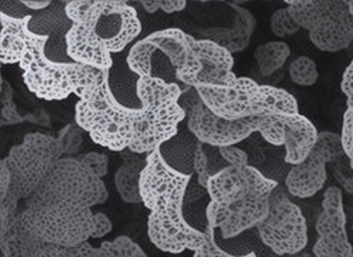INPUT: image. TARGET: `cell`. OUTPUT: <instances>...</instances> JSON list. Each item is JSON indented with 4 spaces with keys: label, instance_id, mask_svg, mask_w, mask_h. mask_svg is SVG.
<instances>
[{
    "label": "cell",
    "instance_id": "1",
    "mask_svg": "<svg viewBox=\"0 0 353 257\" xmlns=\"http://www.w3.org/2000/svg\"><path fill=\"white\" fill-rule=\"evenodd\" d=\"M32 16L16 17L0 12V62L23 72L26 88L42 101H63L70 94L82 97L101 82L106 72L79 63L54 62L46 54L48 34L33 32Z\"/></svg>",
    "mask_w": 353,
    "mask_h": 257
},
{
    "label": "cell",
    "instance_id": "2",
    "mask_svg": "<svg viewBox=\"0 0 353 257\" xmlns=\"http://www.w3.org/2000/svg\"><path fill=\"white\" fill-rule=\"evenodd\" d=\"M72 26L66 53L72 62L109 72L112 54L121 53L142 32L137 10L122 0H72L65 6Z\"/></svg>",
    "mask_w": 353,
    "mask_h": 257
},
{
    "label": "cell",
    "instance_id": "3",
    "mask_svg": "<svg viewBox=\"0 0 353 257\" xmlns=\"http://www.w3.org/2000/svg\"><path fill=\"white\" fill-rule=\"evenodd\" d=\"M163 53L174 68V76L190 89L226 86L236 82L233 56L208 39H194L179 28L153 32L137 41L129 50L126 63L139 77L152 74V59Z\"/></svg>",
    "mask_w": 353,
    "mask_h": 257
},
{
    "label": "cell",
    "instance_id": "4",
    "mask_svg": "<svg viewBox=\"0 0 353 257\" xmlns=\"http://www.w3.org/2000/svg\"><path fill=\"white\" fill-rule=\"evenodd\" d=\"M192 174L172 167L162 149L146 156L141 174L142 203L150 210L148 236L165 253L196 251L206 242V233L190 226L183 216V203Z\"/></svg>",
    "mask_w": 353,
    "mask_h": 257
},
{
    "label": "cell",
    "instance_id": "5",
    "mask_svg": "<svg viewBox=\"0 0 353 257\" xmlns=\"http://www.w3.org/2000/svg\"><path fill=\"white\" fill-rule=\"evenodd\" d=\"M139 109L122 105L113 94L109 72L88 90L74 107V121L93 143L112 152L129 149L139 125Z\"/></svg>",
    "mask_w": 353,
    "mask_h": 257
},
{
    "label": "cell",
    "instance_id": "6",
    "mask_svg": "<svg viewBox=\"0 0 353 257\" xmlns=\"http://www.w3.org/2000/svg\"><path fill=\"white\" fill-rule=\"evenodd\" d=\"M136 94L141 102L139 125L129 150L148 156L178 134L188 116L181 103L183 90L179 85L149 76L137 79Z\"/></svg>",
    "mask_w": 353,
    "mask_h": 257
},
{
    "label": "cell",
    "instance_id": "7",
    "mask_svg": "<svg viewBox=\"0 0 353 257\" xmlns=\"http://www.w3.org/2000/svg\"><path fill=\"white\" fill-rule=\"evenodd\" d=\"M194 90L205 106L225 121H241L272 113H299L296 97L288 90L259 85L245 76L238 77L232 85Z\"/></svg>",
    "mask_w": 353,
    "mask_h": 257
},
{
    "label": "cell",
    "instance_id": "8",
    "mask_svg": "<svg viewBox=\"0 0 353 257\" xmlns=\"http://www.w3.org/2000/svg\"><path fill=\"white\" fill-rule=\"evenodd\" d=\"M109 199L108 187L79 157L68 156L56 162L46 179L29 197V205L92 209Z\"/></svg>",
    "mask_w": 353,
    "mask_h": 257
},
{
    "label": "cell",
    "instance_id": "9",
    "mask_svg": "<svg viewBox=\"0 0 353 257\" xmlns=\"http://www.w3.org/2000/svg\"><path fill=\"white\" fill-rule=\"evenodd\" d=\"M288 9L312 45L322 52L338 53L353 42V16L342 0H286Z\"/></svg>",
    "mask_w": 353,
    "mask_h": 257
},
{
    "label": "cell",
    "instance_id": "10",
    "mask_svg": "<svg viewBox=\"0 0 353 257\" xmlns=\"http://www.w3.org/2000/svg\"><path fill=\"white\" fill-rule=\"evenodd\" d=\"M25 232L48 243L76 246L88 242L96 232V213L92 209H73L50 205H25L21 212Z\"/></svg>",
    "mask_w": 353,
    "mask_h": 257
},
{
    "label": "cell",
    "instance_id": "11",
    "mask_svg": "<svg viewBox=\"0 0 353 257\" xmlns=\"http://www.w3.org/2000/svg\"><path fill=\"white\" fill-rule=\"evenodd\" d=\"M62 157L57 137L36 132L28 133L22 143L13 146L5 157L12 174L9 192L28 201Z\"/></svg>",
    "mask_w": 353,
    "mask_h": 257
},
{
    "label": "cell",
    "instance_id": "12",
    "mask_svg": "<svg viewBox=\"0 0 353 257\" xmlns=\"http://www.w3.org/2000/svg\"><path fill=\"white\" fill-rule=\"evenodd\" d=\"M261 240L279 256L298 254L307 246V223L301 207L274 190L266 219L256 227Z\"/></svg>",
    "mask_w": 353,
    "mask_h": 257
},
{
    "label": "cell",
    "instance_id": "13",
    "mask_svg": "<svg viewBox=\"0 0 353 257\" xmlns=\"http://www.w3.org/2000/svg\"><path fill=\"white\" fill-rule=\"evenodd\" d=\"M189 97L185 99L182 96V106L188 114V129L198 142L219 149L230 147L258 132L254 117L225 121L205 106L198 93Z\"/></svg>",
    "mask_w": 353,
    "mask_h": 257
},
{
    "label": "cell",
    "instance_id": "14",
    "mask_svg": "<svg viewBox=\"0 0 353 257\" xmlns=\"http://www.w3.org/2000/svg\"><path fill=\"white\" fill-rule=\"evenodd\" d=\"M342 156L346 154L342 146L341 134L321 132L318 142L312 149L307 159L289 170L285 179L288 192L292 196L299 197V199H307V197L315 196L326 183V165L333 163Z\"/></svg>",
    "mask_w": 353,
    "mask_h": 257
},
{
    "label": "cell",
    "instance_id": "15",
    "mask_svg": "<svg viewBox=\"0 0 353 257\" xmlns=\"http://www.w3.org/2000/svg\"><path fill=\"white\" fill-rule=\"evenodd\" d=\"M278 182L269 179L253 166H226L213 173L208 182L210 202L228 207L239 203L253 194H272Z\"/></svg>",
    "mask_w": 353,
    "mask_h": 257
},
{
    "label": "cell",
    "instance_id": "16",
    "mask_svg": "<svg viewBox=\"0 0 353 257\" xmlns=\"http://www.w3.org/2000/svg\"><path fill=\"white\" fill-rule=\"evenodd\" d=\"M316 233L318 240L313 246L315 257H353V247L346 230L343 194L336 186L326 189L323 194Z\"/></svg>",
    "mask_w": 353,
    "mask_h": 257
},
{
    "label": "cell",
    "instance_id": "17",
    "mask_svg": "<svg viewBox=\"0 0 353 257\" xmlns=\"http://www.w3.org/2000/svg\"><path fill=\"white\" fill-rule=\"evenodd\" d=\"M270 196L253 194L228 207L209 202L206 206V226L213 230L219 229L223 239H233L252 227H258L269 214Z\"/></svg>",
    "mask_w": 353,
    "mask_h": 257
},
{
    "label": "cell",
    "instance_id": "18",
    "mask_svg": "<svg viewBox=\"0 0 353 257\" xmlns=\"http://www.w3.org/2000/svg\"><path fill=\"white\" fill-rule=\"evenodd\" d=\"M228 6L233 10L232 25L229 28L196 29V32L202 34L203 39L214 42L233 54L243 52L249 46L252 34L256 29V19L238 3L228 2Z\"/></svg>",
    "mask_w": 353,
    "mask_h": 257
},
{
    "label": "cell",
    "instance_id": "19",
    "mask_svg": "<svg viewBox=\"0 0 353 257\" xmlns=\"http://www.w3.org/2000/svg\"><path fill=\"white\" fill-rule=\"evenodd\" d=\"M285 121V162L292 166L303 163L318 142L319 132L306 116L286 113Z\"/></svg>",
    "mask_w": 353,
    "mask_h": 257
},
{
    "label": "cell",
    "instance_id": "20",
    "mask_svg": "<svg viewBox=\"0 0 353 257\" xmlns=\"http://www.w3.org/2000/svg\"><path fill=\"white\" fill-rule=\"evenodd\" d=\"M21 197L9 192L6 199L0 201V250L2 257H23L21 212Z\"/></svg>",
    "mask_w": 353,
    "mask_h": 257
},
{
    "label": "cell",
    "instance_id": "21",
    "mask_svg": "<svg viewBox=\"0 0 353 257\" xmlns=\"http://www.w3.org/2000/svg\"><path fill=\"white\" fill-rule=\"evenodd\" d=\"M133 152L123 156V163L114 173V186L125 203H142L141 196V174L146 165V157Z\"/></svg>",
    "mask_w": 353,
    "mask_h": 257
},
{
    "label": "cell",
    "instance_id": "22",
    "mask_svg": "<svg viewBox=\"0 0 353 257\" xmlns=\"http://www.w3.org/2000/svg\"><path fill=\"white\" fill-rule=\"evenodd\" d=\"M290 56V48L285 42H268L254 49V61L263 77L279 72Z\"/></svg>",
    "mask_w": 353,
    "mask_h": 257
},
{
    "label": "cell",
    "instance_id": "23",
    "mask_svg": "<svg viewBox=\"0 0 353 257\" xmlns=\"http://www.w3.org/2000/svg\"><path fill=\"white\" fill-rule=\"evenodd\" d=\"M290 81L302 88H310L318 82L319 72L313 59L307 56H299L289 65Z\"/></svg>",
    "mask_w": 353,
    "mask_h": 257
},
{
    "label": "cell",
    "instance_id": "24",
    "mask_svg": "<svg viewBox=\"0 0 353 257\" xmlns=\"http://www.w3.org/2000/svg\"><path fill=\"white\" fill-rule=\"evenodd\" d=\"M23 257H62L61 246L48 243L22 229Z\"/></svg>",
    "mask_w": 353,
    "mask_h": 257
},
{
    "label": "cell",
    "instance_id": "25",
    "mask_svg": "<svg viewBox=\"0 0 353 257\" xmlns=\"http://www.w3.org/2000/svg\"><path fill=\"white\" fill-rule=\"evenodd\" d=\"M0 94H2V99H0V106H2L0 116H2V122H0V125L2 126L19 125L28 121L26 116L19 113L17 106L13 102L12 86L6 82L5 77H2V90H0Z\"/></svg>",
    "mask_w": 353,
    "mask_h": 257
},
{
    "label": "cell",
    "instance_id": "26",
    "mask_svg": "<svg viewBox=\"0 0 353 257\" xmlns=\"http://www.w3.org/2000/svg\"><path fill=\"white\" fill-rule=\"evenodd\" d=\"M299 29L301 26L293 19L288 8L276 10L270 17V30L274 36L281 39L295 34L296 32H299Z\"/></svg>",
    "mask_w": 353,
    "mask_h": 257
},
{
    "label": "cell",
    "instance_id": "27",
    "mask_svg": "<svg viewBox=\"0 0 353 257\" xmlns=\"http://www.w3.org/2000/svg\"><path fill=\"white\" fill-rule=\"evenodd\" d=\"M57 142L61 145L63 154L73 156L82 147L83 130L77 125H68L61 130V133H59Z\"/></svg>",
    "mask_w": 353,
    "mask_h": 257
},
{
    "label": "cell",
    "instance_id": "28",
    "mask_svg": "<svg viewBox=\"0 0 353 257\" xmlns=\"http://www.w3.org/2000/svg\"><path fill=\"white\" fill-rule=\"evenodd\" d=\"M214 232L210 227L206 226L205 229V233H206V242L203 243V246L201 249H198L196 251H193V257H254L256 254H254L253 251L245 254V256H233V254H229L228 251L222 250L216 240H214Z\"/></svg>",
    "mask_w": 353,
    "mask_h": 257
},
{
    "label": "cell",
    "instance_id": "29",
    "mask_svg": "<svg viewBox=\"0 0 353 257\" xmlns=\"http://www.w3.org/2000/svg\"><path fill=\"white\" fill-rule=\"evenodd\" d=\"M193 170L196 174H198V183L206 189L212 173L209 172L208 156L205 153L203 143L201 142L196 143V147L193 150Z\"/></svg>",
    "mask_w": 353,
    "mask_h": 257
},
{
    "label": "cell",
    "instance_id": "30",
    "mask_svg": "<svg viewBox=\"0 0 353 257\" xmlns=\"http://www.w3.org/2000/svg\"><path fill=\"white\" fill-rule=\"evenodd\" d=\"M79 159L83 165H86L96 176H99L101 179L108 174L109 172V157L103 153H97V152H90L81 154Z\"/></svg>",
    "mask_w": 353,
    "mask_h": 257
},
{
    "label": "cell",
    "instance_id": "31",
    "mask_svg": "<svg viewBox=\"0 0 353 257\" xmlns=\"http://www.w3.org/2000/svg\"><path fill=\"white\" fill-rule=\"evenodd\" d=\"M342 146L345 154L349 159L350 167L353 170V110L346 109L343 114V125H342Z\"/></svg>",
    "mask_w": 353,
    "mask_h": 257
},
{
    "label": "cell",
    "instance_id": "32",
    "mask_svg": "<svg viewBox=\"0 0 353 257\" xmlns=\"http://www.w3.org/2000/svg\"><path fill=\"white\" fill-rule=\"evenodd\" d=\"M62 257H105L101 247H93L89 242L76 246H61Z\"/></svg>",
    "mask_w": 353,
    "mask_h": 257
},
{
    "label": "cell",
    "instance_id": "33",
    "mask_svg": "<svg viewBox=\"0 0 353 257\" xmlns=\"http://www.w3.org/2000/svg\"><path fill=\"white\" fill-rule=\"evenodd\" d=\"M219 154L222 156V159L228 162L229 166H238V167H245L249 166V156L245 150L236 147V146H230V147H221Z\"/></svg>",
    "mask_w": 353,
    "mask_h": 257
},
{
    "label": "cell",
    "instance_id": "34",
    "mask_svg": "<svg viewBox=\"0 0 353 257\" xmlns=\"http://www.w3.org/2000/svg\"><path fill=\"white\" fill-rule=\"evenodd\" d=\"M341 90L346 97L347 109L353 110V61L347 65V68L343 72L342 82H341Z\"/></svg>",
    "mask_w": 353,
    "mask_h": 257
},
{
    "label": "cell",
    "instance_id": "35",
    "mask_svg": "<svg viewBox=\"0 0 353 257\" xmlns=\"http://www.w3.org/2000/svg\"><path fill=\"white\" fill-rule=\"evenodd\" d=\"M112 229H113V223L109 217L102 212L96 213V232L93 234V239H101V237L109 234Z\"/></svg>",
    "mask_w": 353,
    "mask_h": 257
},
{
    "label": "cell",
    "instance_id": "36",
    "mask_svg": "<svg viewBox=\"0 0 353 257\" xmlns=\"http://www.w3.org/2000/svg\"><path fill=\"white\" fill-rule=\"evenodd\" d=\"M10 185H12V174L3 159L2 163H0V201L6 199Z\"/></svg>",
    "mask_w": 353,
    "mask_h": 257
},
{
    "label": "cell",
    "instance_id": "37",
    "mask_svg": "<svg viewBox=\"0 0 353 257\" xmlns=\"http://www.w3.org/2000/svg\"><path fill=\"white\" fill-rule=\"evenodd\" d=\"M188 6L186 0H158V8L165 13L182 12Z\"/></svg>",
    "mask_w": 353,
    "mask_h": 257
},
{
    "label": "cell",
    "instance_id": "38",
    "mask_svg": "<svg viewBox=\"0 0 353 257\" xmlns=\"http://www.w3.org/2000/svg\"><path fill=\"white\" fill-rule=\"evenodd\" d=\"M208 194V190L205 187H202L201 185L199 186H193L192 189L188 187V192H186V201L189 202H196L202 199V197H205Z\"/></svg>",
    "mask_w": 353,
    "mask_h": 257
},
{
    "label": "cell",
    "instance_id": "39",
    "mask_svg": "<svg viewBox=\"0 0 353 257\" xmlns=\"http://www.w3.org/2000/svg\"><path fill=\"white\" fill-rule=\"evenodd\" d=\"M21 3L32 10H42L52 5L50 0H39V2H36V0H22Z\"/></svg>",
    "mask_w": 353,
    "mask_h": 257
},
{
    "label": "cell",
    "instance_id": "40",
    "mask_svg": "<svg viewBox=\"0 0 353 257\" xmlns=\"http://www.w3.org/2000/svg\"><path fill=\"white\" fill-rule=\"evenodd\" d=\"M347 8H349L350 14L353 16V0H347Z\"/></svg>",
    "mask_w": 353,
    "mask_h": 257
},
{
    "label": "cell",
    "instance_id": "41",
    "mask_svg": "<svg viewBox=\"0 0 353 257\" xmlns=\"http://www.w3.org/2000/svg\"><path fill=\"white\" fill-rule=\"evenodd\" d=\"M130 257H148V256H146V253H145L143 250H141L139 253H136V254H133V256H130Z\"/></svg>",
    "mask_w": 353,
    "mask_h": 257
},
{
    "label": "cell",
    "instance_id": "42",
    "mask_svg": "<svg viewBox=\"0 0 353 257\" xmlns=\"http://www.w3.org/2000/svg\"><path fill=\"white\" fill-rule=\"evenodd\" d=\"M352 229H353V222H352Z\"/></svg>",
    "mask_w": 353,
    "mask_h": 257
}]
</instances>
